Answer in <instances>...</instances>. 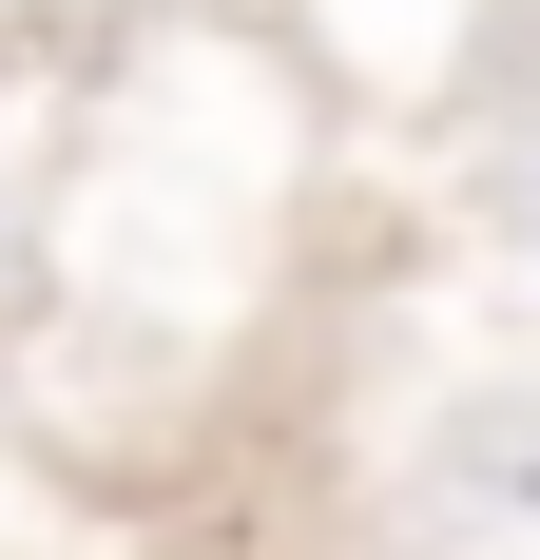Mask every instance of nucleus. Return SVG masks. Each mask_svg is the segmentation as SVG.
Listing matches in <instances>:
<instances>
[]
</instances>
